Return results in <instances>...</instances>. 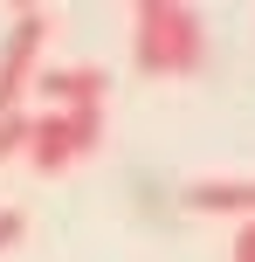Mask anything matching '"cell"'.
I'll return each mask as SVG.
<instances>
[{
    "instance_id": "1",
    "label": "cell",
    "mask_w": 255,
    "mask_h": 262,
    "mask_svg": "<svg viewBox=\"0 0 255 262\" xmlns=\"http://www.w3.org/2000/svg\"><path fill=\"white\" fill-rule=\"evenodd\" d=\"M131 55L145 76H193L207 62V28L179 0H138L131 7Z\"/></svg>"
},
{
    "instance_id": "2",
    "label": "cell",
    "mask_w": 255,
    "mask_h": 262,
    "mask_svg": "<svg viewBox=\"0 0 255 262\" xmlns=\"http://www.w3.org/2000/svg\"><path fill=\"white\" fill-rule=\"evenodd\" d=\"M97 138H104V111H41L35 131H28V166L55 180L76 159H90Z\"/></svg>"
},
{
    "instance_id": "3",
    "label": "cell",
    "mask_w": 255,
    "mask_h": 262,
    "mask_svg": "<svg viewBox=\"0 0 255 262\" xmlns=\"http://www.w3.org/2000/svg\"><path fill=\"white\" fill-rule=\"evenodd\" d=\"M41 41H49V14H41V7H21V14L7 21V35H0V118L21 111V97L35 90V76H41Z\"/></svg>"
},
{
    "instance_id": "4",
    "label": "cell",
    "mask_w": 255,
    "mask_h": 262,
    "mask_svg": "<svg viewBox=\"0 0 255 262\" xmlns=\"http://www.w3.org/2000/svg\"><path fill=\"white\" fill-rule=\"evenodd\" d=\"M35 90L49 97V111H104L110 76H104V69H90V62H55V69H41V76H35Z\"/></svg>"
},
{
    "instance_id": "5",
    "label": "cell",
    "mask_w": 255,
    "mask_h": 262,
    "mask_svg": "<svg viewBox=\"0 0 255 262\" xmlns=\"http://www.w3.org/2000/svg\"><path fill=\"white\" fill-rule=\"evenodd\" d=\"M193 214H235V221H255V180H193L187 193Z\"/></svg>"
},
{
    "instance_id": "6",
    "label": "cell",
    "mask_w": 255,
    "mask_h": 262,
    "mask_svg": "<svg viewBox=\"0 0 255 262\" xmlns=\"http://www.w3.org/2000/svg\"><path fill=\"white\" fill-rule=\"evenodd\" d=\"M28 131H35V118H21V111H7V118H0V159L28 152Z\"/></svg>"
},
{
    "instance_id": "7",
    "label": "cell",
    "mask_w": 255,
    "mask_h": 262,
    "mask_svg": "<svg viewBox=\"0 0 255 262\" xmlns=\"http://www.w3.org/2000/svg\"><path fill=\"white\" fill-rule=\"evenodd\" d=\"M21 235H28V214H21V207H0V255L21 249Z\"/></svg>"
},
{
    "instance_id": "8",
    "label": "cell",
    "mask_w": 255,
    "mask_h": 262,
    "mask_svg": "<svg viewBox=\"0 0 255 262\" xmlns=\"http://www.w3.org/2000/svg\"><path fill=\"white\" fill-rule=\"evenodd\" d=\"M228 262H255V221L235 228V255H228Z\"/></svg>"
}]
</instances>
